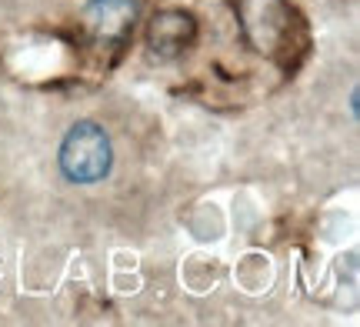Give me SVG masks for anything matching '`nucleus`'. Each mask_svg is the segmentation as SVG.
<instances>
[{"label": "nucleus", "instance_id": "f257e3e1", "mask_svg": "<svg viewBox=\"0 0 360 327\" xmlns=\"http://www.w3.org/2000/svg\"><path fill=\"white\" fill-rule=\"evenodd\" d=\"M110 137L103 134V127L80 120L67 131L64 144H60V170H64L70 181L77 184H94L103 181L107 170H110Z\"/></svg>", "mask_w": 360, "mask_h": 327}, {"label": "nucleus", "instance_id": "7ed1b4c3", "mask_svg": "<svg viewBox=\"0 0 360 327\" xmlns=\"http://www.w3.org/2000/svg\"><path fill=\"white\" fill-rule=\"evenodd\" d=\"M191 40H193V20L187 13L170 11V13L154 17V24H150V47H154L157 57L170 60V57H177Z\"/></svg>", "mask_w": 360, "mask_h": 327}, {"label": "nucleus", "instance_id": "f03ea898", "mask_svg": "<svg viewBox=\"0 0 360 327\" xmlns=\"http://www.w3.org/2000/svg\"><path fill=\"white\" fill-rule=\"evenodd\" d=\"M90 34L101 40H117L124 37L134 20H137V4L134 0H90L84 11Z\"/></svg>", "mask_w": 360, "mask_h": 327}]
</instances>
